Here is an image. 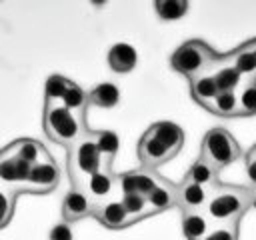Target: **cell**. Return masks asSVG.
I'll use <instances>...</instances> for the list:
<instances>
[{
	"label": "cell",
	"mask_w": 256,
	"mask_h": 240,
	"mask_svg": "<svg viewBox=\"0 0 256 240\" xmlns=\"http://www.w3.org/2000/svg\"><path fill=\"white\" fill-rule=\"evenodd\" d=\"M200 156L204 160H208L220 172L222 168H226L228 164L236 162L242 156V148L226 128L216 126L204 134L202 146H200Z\"/></svg>",
	"instance_id": "8992f818"
},
{
	"label": "cell",
	"mask_w": 256,
	"mask_h": 240,
	"mask_svg": "<svg viewBox=\"0 0 256 240\" xmlns=\"http://www.w3.org/2000/svg\"><path fill=\"white\" fill-rule=\"evenodd\" d=\"M210 188L182 180L176 184V206L182 212H204Z\"/></svg>",
	"instance_id": "4fadbf2b"
},
{
	"label": "cell",
	"mask_w": 256,
	"mask_h": 240,
	"mask_svg": "<svg viewBox=\"0 0 256 240\" xmlns=\"http://www.w3.org/2000/svg\"><path fill=\"white\" fill-rule=\"evenodd\" d=\"M244 170H246V178H248V188L256 190V160L252 158H244Z\"/></svg>",
	"instance_id": "d6a6232c"
},
{
	"label": "cell",
	"mask_w": 256,
	"mask_h": 240,
	"mask_svg": "<svg viewBox=\"0 0 256 240\" xmlns=\"http://www.w3.org/2000/svg\"><path fill=\"white\" fill-rule=\"evenodd\" d=\"M62 104H64L70 112H74L76 116L84 118V116H86V108H88V92H84L78 84L72 82V86L68 88V92H66L64 98H62Z\"/></svg>",
	"instance_id": "d4e9b609"
},
{
	"label": "cell",
	"mask_w": 256,
	"mask_h": 240,
	"mask_svg": "<svg viewBox=\"0 0 256 240\" xmlns=\"http://www.w3.org/2000/svg\"><path fill=\"white\" fill-rule=\"evenodd\" d=\"M244 158H252V160H256V144H254V146L244 154Z\"/></svg>",
	"instance_id": "836d02e7"
},
{
	"label": "cell",
	"mask_w": 256,
	"mask_h": 240,
	"mask_svg": "<svg viewBox=\"0 0 256 240\" xmlns=\"http://www.w3.org/2000/svg\"><path fill=\"white\" fill-rule=\"evenodd\" d=\"M120 102V90L112 82H102L96 84L88 92V106H98V108H114Z\"/></svg>",
	"instance_id": "44dd1931"
},
{
	"label": "cell",
	"mask_w": 256,
	"mask_h": 240,
	"mask_svg": "<svg viewBox=\"0 0 256 240\" xmlns=\"http://www.w3.org/2000/svg\"><path fill=\"white\" fill-rule=\"evenodd\" d=\"M92 210H94V202L90 200L86 190L72 186L66 192L64 200H62V220L64 222H68V224L78 222L86 216H92Z\"/></svg>",
	"instance_id": "7c38bea8"
},
{
	"label": "cell",
	"mask_w": 256,
	"mask_h": 240,
	"mask_svg": "<svg viewBox=\"0 0 256 240\" xmlns=\"http://www.w3.org/2000/svg\"><path fill=\"white\" fill-rule=\"evenodd\" d=\"M50 240H74L72 230H70V224H68V222H60V224L52 226V230H50Z\"/></svg>",
	"instance_id": "1f68e13d"
},
{
	"label": "cell",
	"mask_w": 256,
	"mask_h": 240,
	"mask_svg": "<svg viewBox=\"0 0 256 240\" xmlns=\"http://www.w3.org/2000/svg\"><path fill=\"white\" fill-rule=\"evenodd\" d=\"M238 102H240V114L242 116H254L256 114V82H244L240 86Z\"/></svg>",
	"instance_id": "f546056e"
},
{
	"label": "cell",
	"mask_w": 256,
	"mask_h": 240,
	"mask_svg": "<svg viewBox=\"0 0 256 240\" xmlns=\"http://www.w3.org/2000/svg\"><path fill=\"white\" fill-rule=\"evenodd\" d=\"M102 168V154L96 142V130H88L74 146L68 148V174L72 186L84 188L86 180Z\"/></svg>",
	"instance_id": "277c9868"
},
{
	"label": "cell",
	"mask_w": 256,
	"mask_h": 240,
	"mask_svg": "<svg viewBox=\"0 0 256 240\" xmlns=\"http://www.w3.org/2000/svg\"><path fill=\"white\" fill-rule=\"evenodd\" d=\"M42 126L52 142L62 144L66 148L74 146L88 132L84 118L70 112L62 102H52V100H44Z\"/></svg>",
	"instance_id": "3957f363"
},
{
	"label": "cell",
	"mask_w": 256,
	"mask_h": 240,
	"mask_svg": "<svg viewBox=\"0 0 256 240\" xmlns=\"http://www.w3.org/2000/svg\"><path fill=\"white\" fill-rule=\"evenodd\" d=\"M210 112L222 118H236L240 114V102H238V92H218L212 104L208 106Z\"/></svg>",
	"instance_id": "7402d4cb"
},
{
	"label": "cell",
	"mask_w": 256,
	"mask_h": 240,
	"mask_svg": "<svg viewBox=\"0 0 256 240\" xmlns=\"http://www.w3.org/2000/svg\"><path fill=\"white\" fill-rule=\"evenodd\" d=\"M120 194H142L148 196L164 178L150 168H136L124 174H116Z\"/></svg>",
	"instance_id": "9c48e42d"
},
{
	"label": "cell",
	"mask_w": 256,
	"mask_h": 240,
	"mask_svg": "<svg viewBox=\"0 0 256 240\" xmlns=\"http://www.w3.org/2000/svg\"><path fill=\"white\" fill-rule=\"evenodd\" d=\"M204 240H238V222L212 224Z\"/></svg>",
	"instance_id": "4dcf8cb0"
},
{
	"label": "cell",
	"mask_w": 256,
	"mask_h": 240,
	"mask_svg": "<svg viewBox=\"0 0 256 240\" xmlns=\"http://www.w3.org/2000/svg\"><path fill=\"white\" fill-rule=\"evenodd\" d=\"M136 64H138V52L130 44L118 42L108 50V66L114 72L128 74V72H132L136 68Z\"/></svg>",
	"instance_id": "9a60e30c"
},
{
	"label": "cell",
	"mask_w": 256,
	"mask_h": 240,
	"mask_svg": "<svg viewBox=\"0 0 256 240\" xmlns=\"http://www.w3.org/2000/svg\"><path fill=\"white\" fill-rule=\"evenodd\" d=\"M72 86V80H68L62 74H52L48 76L46 84H44V100H52V102H62L64 94L68 92V88Z\"/></svg>",
	"instance_id": "484cf974"
},
{
	"label": "cell",
	"mask_w": 256,
	"mask_h": 240,
	"mask_svg": "<svg viewBox=\"0 0 256 240\" xmlns=\"http://www.w3.org/2000/svg\"><path fill=\"white\" fill-rule=\"evenodd\" d=\"M16 198L18 194L12 188H6L0 184V230L10 224L14 216V208H16Z\"/></svg>",
	"instance_id": "f1b7e54d"
},
{
	"label": "cell",
	"mask_w": 256,
	"mask_h": 240,
	"mask_svg": "<svg viewBox=\"0 0 256 240\" xmlns=\"http://www.w3.org/2000/svg\"><path fill=\"white\" fill-rule=\"evenodd\" d=\"M30 168L32 164H28L24 158L18 156L14 142H10L0 150V184L6 188H12L18 196L24 190Z\"/></svg>",
	"instance_id": "52a82bcc"
},
{
	"label": "cell",
	"mask_w": 256,
	"mask_h": 240,
	"mask_svg": "<svg viewBox=\"0 0 256 240\" xmlns=\"http://www.w3.org/2000/svg\"><path fill=\"white\" fill-rule=\"evenodd\" d=\"M96 142H98V150L102 154V162H110L114 160L116 152H118V136L110 130H96Z\"/></svg>",
	"instance_id": "4316f807"
},
{
	"label": "cell",
	"mask_w": 256,
	"mask_h": 240,
	"mask_svg": "<svg viewBox=\"0 0 256 240\" xmlns=\"http://www.w3.org/2000/svg\"><path fill=\"white\" fill-rule=\"evenodd\" d=\"M250 46H252V52H254V58H256V38L250 40Z\"/></svg>",
	"instance_id": "d590c367"
},
{
	"label": "cell",
	"mask_w": 256,
	"mask_h": 240,
	"mask_svg": "<svg viewBox=\"0 0 256 240\" xmlns=\"http://www.w3.org/2000/svg\"><path fill=\"white\" fill-rule=\"evenodd\" d=\"M232 64L242 74L244 82H256V58L250 46V40L232 50Z\"/></svg>",
	"instance_id": "d6986e66"
},
{
	"label": "cell",
	"mask_w": 256,
	"mask_h": 240,
	"mask_svg": "<svg viewBox=\"0 0 256 240\" xmlns=\"http://www.w3.org/2000/svg\"><path fill=\"white\" fill-rule=\"evenodd\" d=\"M146 200H148V206H150V210H152V216H154V214H160V212H164V210L174 208V206H176V184L164 178V180L146 196Z\"/></svg>",
	"instance_id": "2e32d148"
},
{
	"label": "cell",
	"mask_w": 256,
	"mask_h": 240,
	"mask_svg": "<svg viewBox=\"0 0 256 240\" xmlns=\"http://www.w3.org/2000/svg\"><path fill=\"white\" fill-rule=\"evenodd\" d=\"M14 146H16V152H18V156L20 158H24L28 164H36V162H40V160H44V158H48L50 154H48V150L38 142V140H34V138H18V140H14Z\"/></svg>",
	"instance_id": "cb8c5ba5"
},
{
	"label": "cell",
	"mask_w": 256,
	"mask_h": 240,
	"mask_svg": "<svg viewBox=\"0 0 256 240\" xmlns=\"http://www.w3.org/2000/svg\"><path fill=\"white\" fill-rule=\"evenodd\" d=\"M184 146V130L170 122L158 120L140 136L138 140V160L142 168H158L164 162L172 160Z\"/></svg>",
	"instance_id": "6da1fadb"
},
{
	"label": "cell",
	"mask_w": 256,
	"mask_h": 240,
	"mask_svg": "<svg viewBox=\"0 0 256 240\" xmlns=\"http://www.w3.org/2000/svg\"><path fill=\"white\" fill-rule=\"evenodd\" d=\"M252 190V188H250ZM250 208L256 210V190H252V198H250Z\"/></svg>",
	"instance_id": "e575fe53"
},
{
	"label": "cell",
	"mask_w": 256,
	"mask_h": 240,
	"mask_svg": "<svg viewBox=\"0 0 256 240\" xmlns=\"http://www.w3.org/2000/svg\"><path fill=\"white\" fill-rule=\"evenodd\" d=\"M182 180L194 182V184H200V186H206V188H212V186H216L220 182L218 180V170L208 160H204L202 156H198L192 162V166L188 168V172L184 174Z\"/></svg>",
	"instance_id": "e0dca14e"
},
{
	"label": "cell",
	"mask_w": 256,
	"mask_h": 240,
	"mask_svg": "<svg viewBox=\"0 0 256 240\" xmlns=\"http://www.w3.org/2000/svg\"><path fill=\"white\" fill-rule=\"evenodd\" d=\"M190 94L200 106L208 108L218 94V86L210 74H200L190 80Z\"/></svg>",
	"instance_id": "ffe728a7"
},
{
	"label": "cell",
	"mask_w": 256,
	"mask_h": 240,
	"mask_svg": "<svg viewBox=\"0 0 256 240\" xmlns=\"http://www.w3.org/2000/svg\"><path fill=\"white\" fill-rule=\"evenodd\" d=\"M180 222L186 240H204V236L212 228V222L204 212H182Z\"/></svg>",
	"instance_id": "ac0fdd59"
},
{
	"label": "cell",
	"mask_w": 256,
	"mask_h": 240,
	"mask_svg": "<svg viewBox=\"0 0 256 240\" xmlns=\"http://www.w3.org/2000/svg\"><path fill=\"white\" fill-rule=\"evenodd\" d=\"M218 52H214L206 42L202 40H186L184 44H180L172 56H170V66L186 76L188 80L206 74L210 70V66L216 62Z\"/></svg>",
	"instance_id": "5b68a950"
},
{
	"label": "cell",
	"mask_w": 256,
	"mask_h": 240,
	"mask_svg": "<svg viewBox=\"0 0 256 240\" xmlns=\"http://www.w3.org/2000/svg\"><path fill=\"white\" fill-rule=\"evenodd\" d=\"M156 14L162 20H178L188 12V2H180V0H158L154 2Z\"/></svg>",
	"instance_id": "83f0119b"
},
{
	"label": "cell",
	"mask_w": 256,
	"mask_h": 240,
	"mask_svg": "<svg viewBox=\"0 0 256 240\" xmlns=\"http://www.w3.org/2000/svg\"><path fill=\"white\" fill-rule=\"evenodd\" d=\"M58 180H60V170H58L54 158L48 156V158L36 162L30 168V174H28V180L24 184L22 194H46V192H52L58 186Z\"/></svg>",
	"instance_id": "ba28073f"
},
{
	"label": "cell",
	"mask_w": 256,
	"mask_h": 240,
	"mask_svg": "<svg viewBox=\"0 0 256 240\" xmlns=\"http://www.w3.org/2000/svg\"><path fill=\"white\" fill-rule=\"evenodd\" d=\"M206 74H210L214 78V82L218 86V92H238L242 82H244L242 74L232 64V52L218 54L216 62L210 66V70Z\"/></svg>",
	"instance_id": "8fae6325"
},
{
	"label": "cell",
	"mask_w": 256,
	"mask_h": 240,
	"mask_svg": "<svg viewBox=\"0 0 256 240\" xmlns=\"http://www.w3.org/2000/svg\"><path fill=\"white\" fill-rule=\"evenodd\" d=\"M120 200H122V206H124L128 218H130V224L152 216V210L148 206L146 196H142V194H120Z\"/></svg>",
	"instance_id": "603a6c76"
},
{
	"label": "cell",
	"mask_w": 256,
	"mask_h": 240,
	"mask_svg": "<svg viewBox=\"0 0 256 240\" xmlns=\"http://www.w3.org/2000/svg\"><path fill=\"white\" fill-rule=\"evenodd\" d=\"M92 216L102 226H106L110 230H120V228L130 226V218H128V214H126L120 198H110L106 202L96 204L94 210H92Z\"/></svg>",
	"instance_id": "5bb4252c"
},
{
	"label": "cell",
	"mask_w": 256,
	"mask_h": 240,
	"mask_svg": "<svg viewBox=\"0 0 256 240\" xmlns=\"http://www.w3.org/2000/svg\"><path fill=\"white\" fill-rule=\"evenodd\" d=\"M118 188V180H116V174L112 172V164L110 162H102V168L98 172H94L82 190H86V194L90 196V200L96 204L100 202H106L110 198H114V190Z\"/></svg>",
	"instance_id": "30bf717a"
},
{
	"label": "cell",
	"mask_w": 256,
	"mask_h": 240,
	"mask_svg": "<svg viewBox=\"0 0 256 240\" xmlns=\"http://www.w3.org/2000/svg\"><path fill=\"white\" fill-rule=\"evenodd\" d=\"M250 198H252V190L248 186L218 182L216 186L210 188L204 214L212 224L240 222L246 210H250Z\"/></svg>",
	"instance_id": "7a4b0ae2"
}]
</instances>
